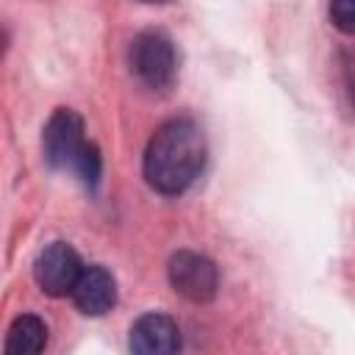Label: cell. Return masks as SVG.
Masks as SVG:
<instances>
[{"label":"cell","mask_w":355,"mask_h":355,"mask_svg":"<svg viewBox=\"0 0 355 355\" xmlns=\"http://www.w3.org/2000/svg\"><path fill=\"white\" fill-rule=\"evenodd\" d=\"M141 3H169V0H141Z\"/></svg>","instance_id":"30bf717a"},{"label":"cell","mask_w":355,"mask_h":355,"mask_svg":"<svg viewBox=\"0 0 355 355\" xmlns=\"http://www.w3.org/2000/svg\"><path fill=\"white\" fill-rule=\"evenodd\" d=\"M128 64H130V72L136 75V80L141 86H147V89H155V92L169 89L172 80H175V75H178L175 44L161 31H144V33H139L130 42Z\"/></svg>","instance_id":"3957f363"},{"label":"cell","mask_w":355,"mask_h":355,"mask_svg":"<svg viewBox=\"0 0 355 355\" xmlns=\"http://www.w3.org/2000/svg\"><path fill=\"white\" fill-rule=\"evenodd\" d=\"M44 347H47V324L39 316L22 313L11 322L8 338H6V349L11 355H36Z\"/></svg>","instance_id":"ba28073f"},{"label":"cell","mask_w":355,"mask_h":355,"mask_svg":"<svg viewBox=\"0 0 355 355\" xmlns=\"http://www.w3.org/2000/svg\"><path fill=\"white\" fill-rule=\"evenodd\" d=\"M44 158L53 169H67L80 178L86 189H94L103 172V158L97 144L86 141L83 119L72 108H58L44 125Z\"/></svg>","instance_id":"7a4b0ae2"},{"label":"cell","mask_w":355,"mask_h":355,"mask_svg":"<svg viewBox=\"0 0 355 355\" xmlns=\"http://www.w3.org/2000/svg\"><path fill=\"white\" fill-rule=\"evenodd\" d=\"M166 275H169V283L172 288L186 297L189 302H208L216 297V288H219V269L216 263L202 255V252H194V250H180L169 258V266H166Z\"/></svg>","instance_id":"277c9868"},{"label":"cell","mask_w":355,"mask_h":355,"mask_svg":"<svg viewBox=\"0 0 355 355\" xmlns=\"http://www.w3.org/2000/svg\"><path fill=\"white\" fill-rule=\"evenodd\" d=\"M83 272L80 255L67 244V241H53L50 247H44L33 263V277L36 286L50 294V297H64L72 294L78 277Z\"/></svg>","instance_id":"5b68a950"},{"label":"cell","mask_w":355,"mask_h":355,"mask_svg":"<svg viewBox=\"0 0 355 355\" xmlns=\"http://www.w3.org/2000/svg\"><path fill=\"white\" fill-rule=\"evenodd\" d=\"M130 349L139 355H169L180 349V327L166 313H144L130 327Z\"/></svg>","instance_id":"8992f818"},{"label":"cell","mask_w":355,"mask_h":355,"mask_svg":"<svg viewBox=\"0 0 355 355\" xmlns=\"http://www.w3.org/2000/svg\"><path fill=\"white\" fill-rule=\"evenodd\" d=\"M208 155L205 136L197 122L178 116L164 122L144 150V178L161 194H180L186 191L202 172Z\"/></svg>","instance_id":"6da1fadb"},{"label":"cell","mask_w":355,"mask_h":355,"mask_svg":"<svg viewBox=\"0 0 355 355\" xmlns=\"http://www.w3.org/2000/svg\"><path fill=\"white\" fill-rule=\"evenodd\" d=\"M330 22L341 33H355V0H330Z\"/></svg>","instance_id":"9c48e42d"},{"label":"cell","mask_w":355,"mask_h":355,"mask_svg":"<svg viewBox=\"0 0 355 355\" xmlns=\"http://www.w3.org/2000/svg\"><path fill=\"white\" fill-rule=\"evenodd\" d=\"M72 302L86 313V316H103L116 305V280L108 269L103 266H83L75 288H72Z\"/></svg>","instance_id":"52a82bcc"}]
</instances>
